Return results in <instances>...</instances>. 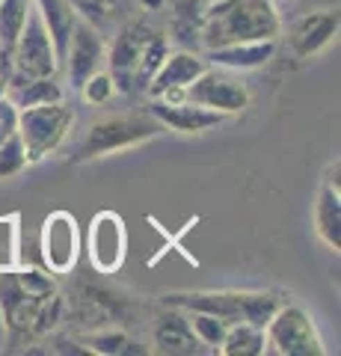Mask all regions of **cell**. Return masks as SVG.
Returning a JSON list of instances; mask_svg holds the SVG:
<instances>
[{
	"label": "cell",
	"mask_w": 341,
	"mask_h": 356,
	"mask_svg": "<svg viewBox=\"0 0 341 356\" xmlns=\"http://www.w3.org/2000/svg\"><path fill=\"white\" fill-rule=\"evenodd\" d=\"M279 33L282 18L273 0H211L199 21V44L205 51L235 42H279Z\"/></svg>",
	"instance_id": "cell-1"
},
{
	"label": "cell",
	"mask_w": 341,
	"mask_h": 356,
	"mask_svg": "<svg viewBox=\"0 0 341 356\" xmlns=\"http://www.w3.org/2000/svg\"><path fill=\"white\" fill-rule=\"evenodd\" d=\"M160 303L178 306V309H196V312H211L226 324L247 321L252 327H267L282 303V291H178V294H163Z\"/></svg>",
	"instance_id": "cell-2"
},
{
	"label": "cell",
	"mask_w": 341,
	"mask_h": 356,
	"mask_svg": "<svg viewBox=\"0 0 341 356\" xmlns=\"http://www.w3.org/2000/svg\"><path fill=\"white\" fill-rule=\"evenodd\" d=\"M264 353L273 356H326L324 339L317 324L303 306L285 303L273 312V318L264 327Z\"/></svg>",
	"instance_id": "cell-3"
},
{
	"label": "cell",
	"mask_w": 341,
	"mask_h": 356,
	"mask_svg": "<svg viewBox=\"0 0 341 356\" xmlns=\"http://www.w3.org/2000/svg\"><path fill=\"white\" fill-rule=\"evenodd\" d=\"M74 125V110L63 102L53 104H36V107H24L18 110V137L24 143L27 161L39 163L48 154H53L63 140L69 137V131Z\"/></svg>",
	"instance_id": "cell-4"
},
{
	"label": "cell",
	"mask_w": 341,
	"mask_h": 356,
	"mask_svg": "<svg viewBox=\"0 0 341 356\" xmlns=\"http://www.w3.org/2000/svg\"><path fill=\"white\" fill-rule=\"evenodd\" d=\"M163 128L158 125L151 116H113V119H101L95 122L86 134V140L81 143L78 161H92V158H104L110 152H122L131 146H140L151 137H158Z\"/></svg>",
	"instance_id": "cell-5"
},
{
	"label": "cell",
	"mask_w": 341,
	"mask_h": 356,
	"mask_svg": "<svg viewBox=\"0 0 341 356\" xmlns=\"http://www.w3.org/2000/svg\"><path fill=\"white\" fill-rule=\"evenodd\" d=\"M60 69V57L53 51V42L48 36L45 24L36 9H30L27 24L21 30L13 54H9V72L6 74H21V77H53Z\"/></svg>",
	"instance_id": "cell-6"
},
{
	"label": "cell",
	"mask_w": 341,
	"mask_h": 356,
	"mask_svg": "<svg viewBox=\"0 0 341 356\" xmlns=\"http://www.w3.org/2000/svg\"><path fill=\"white\" fill-rule=\"evenodd\" d=\"M184 98L193 104H202L208 110H217V113H223V116L244 113L249 107L247 83H240L238 77L219 72V69H211V65H208L193 83L184 86Z\"/></svg>",
	"instance_id": "cell-7"
},
{
	"label": "cell",
	"mask_w": 341,
	"mask_h": 356,
	"mask_svg": "<svg viewBox=\"0 0 341 356\" xmlns=\"http://www.w3.org/2000/svg\"><path fill=\"white\" fill-rule=\"evenodd\" d=\"M42 261L51 273H69L78 264L81 255V232H78V220L69 211H53L42 222Z\"/></svg>",
	"instance_id": "cell-8"
},
{
	"label": "cell",
	"mask_w": 341,
	"mask_h": 356,
	"mask_svg": "<svg viewBox=\"0 0 341 356\" xmlns=\"http://www.w3.org/2000/svg\"><path fill=\"white\" fill-rule=\"evenodd\" d=\"M155 36V30L142 21H128V24L119 30V36L113 39V44L107 48V69L110 77L116 83V92H134V72L140 63V54L146 48V42Z\"/></svg>",
	"instance_id": "cell-9"
},
{
	"label": "cell",
	"mask_w": 341,
	"mask_h": 356,
	"mask_svg": "<svg viewBox=\"0 0 341 356\" xmlns=\"http://www.w3.org/2000/svg\"><path fill=\"white\" fill-rule=\"evenodd\" d=\"M125 220L116 211H101L90 226V261L98 273H116L125 264Z\"/></svg>",
	"instance_id": "cell-10"
},
{
	"label": "cell",
	"mask_w": 341,
	"mask_h": 356,
	"mask_svg": "<svg viewBox=\"0 0 341 356\" xmlns=\"http://www.w3.org/2000/svg\"><path fill=\"white\" fill-rule=\"evenodd\" d=\"M104 60H107V42L101 36V30L90 24L86 18H78V24L72 30V39H69V48H65V57H63L69 81L74 86H81L86 77L101 69Z\"/></svg>",
	"instance_id": "cell-11"
},
{
	"label": "cell",
	"mask_w": 341,
	"mask_h": 356,
	"mask_svg": "<svg viewBox=\"0 0 341 356\" xmlns=\"http://www.w3.org/2000/svg\"><path fill=\"white\" fill-rule=\"evenodd\" d=\"M205 69H208V63H205V57H199V54L184 51V48L169 51L167 57H163L160 69L155 72V77H151V83L146 86V92H149V98L181 102L184 86L193 83Z\"/></svg>",
	"instance_id": "cell-12"
},
{
	"label": "cell",
	"mask_w": 341,
	"mask_h": 356,
	"mask_svg": "<svg viewBox=\"0 0 341 356\" xmlns=\"http://www.w3.org/2000/svg\"><path fill=\"white\" fill-rule=\"evenodd\" d=\"M149 116L155 119L163 131H175V134H205V131H211V128L226 122L223 113L208 110L202 104H193V102H187V98H181V102L151 98Z\"/></svg>",
	"instance_id": "cell-13"
},
{
	"label": "cell",
	"mask_w": 341,
	"mask_h": 356,
	"mask_svg": "<svg viewBox=\"0 0 341 356\" xmlns=\"http://www.w3.org/2000/svg\"><path fill=\"white\" fill-rule=\"evenodd\" d=\"M338 36V13L335 9H317L306 13L288 27V48L297 60H309L321 54Z\"/></svg>",
	"instance_id": "cell-14"
},
{
	"label": "cell",
	"mask_w": 341,
	"mask_h": 356,
	"mask_svg": "<svg viewBox=\"0 0 341 356\" xmlns=\"http://www.w3.org/2000/svg\"><path fill=\"white\" fill-rule=\"evenodd\" d=\"M151 350L163 356H193L202 353L205 348L193 336L187 312L163 303V312L155 318V327H151Z\"/></svg>",
	"instance_id": "cell-15"
},
{
	"label": "cell",
	"mask_w": 341,
	"mask_h": 356,
	"mask_svg": "<svg viewBox=\"0 0 341 356\" xmlns=\"http://www.w3.org/2000/svg\"><path fill=\"white\" fill-rule=\"evenodd\" d=\"M273 54H276V39L235 42V44H223V48H208L205 63L226 72H249V69L267 65L273 60Z\"/></svg>",
	"instance_id": "cell-16"
},
{
	"label": "cell",
	"mask_w": 341,
	"mask_h": 356,
	"mask_svg": "<svg viewBox=\"0 0 341 356\" xmlns=\"http://www.w3.org/2000/svg\"><path fill=\"white\" fill-rule=\"evenodd\" d=\"M312 222H315V235L321 238L324 247L338 255L341 250V187L326 181V178L315 199Z\"/></svg>",
	"instance_id": "cell-17"
},
{
	"label": "cell",
	"mask_w": 341,
	"mask_h": 356,
	"mask_svg": "<svg viewBox=\"0 0 341 356\" xmlns=\"http://www.w3.org/2000/svg\"><path fill=\"white\" fill-rule=\"evenodd\" d=\"M33 9L39 13L42 24H45L48 36L53 42V51L60 57V65H63V57H65V48H69V39H72V30L78 24V13L69 0H33Z\"/></svg>",
	"instance_id": "cell-18"
},
{
	"label": "cell",
	"mask_w": 341,
	"mask_h": 356,
	"mask_svg": "<svg viewBox=\"0 0 341 356\" xmlns=\"http://www.w3.org/2000/svg\"><path fill=\"white\" fill-rule=\"evenodd\" d=\"M6 98L18 110L36 107V104H53L63 102L65 92L53 77H21V74H6Z\"/></svg>",
	"instance_id": "cell-19"
},
{
	"label": "cell",
	"mask_w": 341,
	"mask_h": 356,
	"mask_svg": "<svg viewBox=\"0 0 341 356\" xmlns=\"http://www.w3.org/2000/svg\"><path fill=\"white\" fill-rule=\"evenodd\" d=\"M30 9L33 0H0V57H3L6 72H9V54H13L21 30L27 24Z\"/></svg>",
	"instance_id": "cell-20"
},
{
	"label": "cell",
	"mask_w": 341,
	"mask_h": 356,
	"mask_svg": "<svg viewBox=\"0 0 341 356\" xmlns=\"http://www.w3.org/2000/svg\"><path fill=\"white\" fill-rule=\"evenodd\" d=\"M217 353H223V356H261L264 353V330L247 324V321L228 324Z\"/></svg>",
	"instance_id": "cell-21"
},
{
	"label": "cell",
	"mask_w": 341,
	"mask_h": 356,
	"mask_svg": "<svg viewBox=\"0 0 341 356\" xmlns=\"http://www.w3.org/2000/svg\"><path fill=\"white\" fill-rule=\"evenodd\" d=\"M83 344L90 353H107V356H119V353H149L146 344L134 341L125 336L122 330H101V332H90L83 336Z\"/></svg>",
	"instance_id": "cell-22"
},
{
	"label": "cell",
	"mask_w": 341,
	"mask_h": 356,
	"mask_svg": "<svg viewBox=\"0 0 341 356\" xmlns=\"http://www.w3.org/2000/svg\"><path fill=\"white\" fill-rule=\"evenodd\" d=\"M167 54H169L167 36H158L155 33L140 54V63H137V72H134V89H146L151 83V77H155V72L160 69V63H163Z\"/></svg>",
	"instance_id": "cell-23"
},
{
	"label": "cell",
	"mask_w": 341,
	"mask_h": 356,
	"mask_svg": "<svg viewBox=\"0 0 341 356\" xmlns=\"http://www.w3.org/2000/svg\"><path fill=\"white\" fill-rule=\"evenodd\" d=\"M187 321H190L193 336L199 339V344L205 350H217L219 348V341H223V336H226V327H228L226 321H219L217 315H211V312H196V309L187 312Z\"/></svg>",
	"instance_id": "cell-24"
},
{
	"label": "cell",
	"mask_w": 341,
	"mask_h": 356,
	"mask_svg": "<svg viewBox=\"0 0 341 356\" xmlns=\"http://www.w3.org/2000/svg\"><path fill=\"white\" fill-rule=\"evenodd\" d=\"M27 152H24V143H21L18 134H13L9 140L0 143V178H15L24 172L27 166Z\"/></svg>",
	"instance_id": "cell-25"
},
{
	"label": "cell",
	"mask_w": 341,
	"mask_h": 356,
	"mask_svg": "<svg viewBox=\"0 0 341 356\" xmlns=\"http://www.w3.org/2000/svg\"><path fill=\"white\" fill-rule=\"evenodd\" d=\"M81 89V95H83V102L86 104H107L110 98L116 95V83H113V77H110V72H101L98 69L95 74H90L86 81L78 86Z\"/></svg>",
	"instance_id": "cell-26"
},
{
	"label": "cell",
	"mask_w": 341,
	"mask_h": 356,
	"mask_svg": "<svg viewBox=\"0 0 341 356\" xmlns=\"http://www.w3.org/2000/svg\"><path fill=\"white\" fill-rule=\"evenodd\" d=\"M74 6V13L81 18H86L90 24H101V21H110L119 9V0H69Z\"/></svg>",
	"instance_id": "cell-27"
},
{
	"label": "cell",
	"mask_w": 341,
	"mask_h": 356,
	"mask_svg": "<svg viewBox=\"0 0 341 356\" xmlns=\"http://www.w3.org/2000/svg\"><path fill=\"white\" fill-rule=\"evenodd\" d=\"M15 280H18V285L24 288L27 294H33V297H51V294H57V288H53V280H51L48 273L36 270V267H24V270H15Z\"/></svg>",
	"instance_id": "cell-28"
},
{
	"label": "cell",
	"mask_w": 341,
	"mask_h": 356,
	"mask_svg": "<svg viewBox=\"0 0 341 356\" xmlns=\"http://www.w3.org/2000/svg\"><path fill=\"white\" fill-rule=\"evenodd\" d=\"M3 336H6V318H3V306H0V344H3Z\"/></svg>",
	"instance_id": "cell-29"
},
{
	"label": "cell",
	"mask_w": 341,
	"mask_h": 356,
	"mask_svg": "<svg viewBox=\"0 0 341 356\" xmlns=\"http://www.w3.org/2000/svg\"><path fill=\"white\" fill-rule=\"evenodd\" d=\"M0 98H6V74H0Z\"/></svg>",
	"instance_id": "cell-30"
},
{
	"label": "cell",
	"mask_w": 341,
	"mask_h": 356,
	"mask_svg": "<svg viewBox=\"0 0 341 356\" xmlns=\"http://www.w3.org/2000/svg\"><path fill=\"white\" fill-rule=\"evenodd\" d=\"M0 69H3V57H0Z\"/></svg>",
	"instance_id": "cell-31"
},
{
	"label": "cell",
	"mask_w": 341,
	"mask_h": 356,
	"mask_svg": "<svg viewBox=\"0 0 341 356\" xmlns=\"http://www.w3.org/2000/svg\"><path fill=\"white\" fill-rule=\"evenodd\" d=\"M205 3H211V0H205Z\"/></svg>",
	"instance_id": "cell-32"
}]
</instances>
